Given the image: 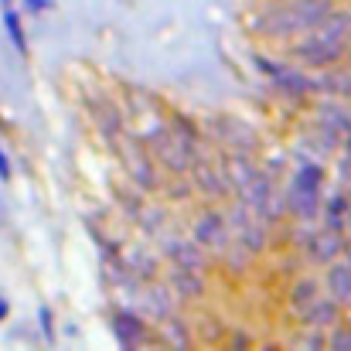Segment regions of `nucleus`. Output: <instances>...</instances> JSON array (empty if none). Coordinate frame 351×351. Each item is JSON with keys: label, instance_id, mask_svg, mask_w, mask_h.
Instances as JSON below:
<instances>
[{"label": "nucleus", "instance_id": "f257e3e1", "mask_svg": "<svg viewBox=\"0 0 351 351\" xmlns=\"http://www.w3.org/2000/svg\"><path fill=\"white\" fill-rule=\"evenodd\" d=\"M351 45V17L341 10H331L317 27L304 31V41L290 45V55L300 58L307 69H331L348 55Z\"/></svg>", "mask_w": 351, "mask_h": 351}, {"label": "nucleus", "instance_id": "f03ea898", "mask_svg": "<svg viewBox=\"0 0 351 351\" xmlns=\"http://www.w3.org/2000/svg\"><path fill=\"white\" fill-rule=\"evenodd\" d=\"M331 0H290L283 7H273L259 17V27L263 34L269 38H293V34H304L311 27H317L328 14H331Z\"/></svg>", "mask_w": 351, "mask_h": 351}, {"label": "nucleus", "instance_id": "7ed1b4c3", "mask_svg": "<svg viewBox=\"0 0 351 351\" xmlns=\"http://www.w3.org/2000/svg\"><path fill=\"white\" fill-rule=\"evenodd\" d=\"M321 188H324V167H321V164H304V167L293 174L283 205H287L290 215H297L300 222H311V219H317V212H321Z\"/></svg>", "mask_w": 351, "mask_h": 351}, {"label": "nucleus", "instance_id": "20e7f679", "mask_svg": "<svg viewBox=\"0 0 351 351\" xmlns=\"http://www.w3.org/2000/svg\"><path fill=\"white\" fill-rule=\"evenodd\" d=\"M256 65H259L263 75H269V82H273L276 93H283V96H297V99H304V96L321 93V79L307 75V72L297 69V65H280V62L263 58V55L256 58Z\"/></svg>", "mask_w": 351, "mask_h": 351}, {"label": "nucleus", "instance_id": "39448f33", "mask_svg": "<svg viewBox=\"0 0 351 351\" xmlns=\"http://www.w3.org/2000/svg\"><path fill=\"white\" fill-rule=\"evenodd\" d=\"M150 143H154L160 164H164L171 174H188V171H191V164H195V143H191V140H184L181 133L171 130V133L150 136Z\"/></svg>", "mask_w": 351, "mask_h": 351}, {"label": "nucleus", "instance_id": "423d86ee", "mask_svg": "<svg viewBox=\"0 0 351 351\" xmlns=\"http://www.w3.org/2000/svg\"><path fill=\"white\" fill-rule=\"evenodd\" d=\"M341 249H345V235L331 232V229H311L307 242H304L307 259L311 263H321V266L335 263V256H341Z\"/></svg>", "mask_w": 351, "mask_h": 351}, {"label": "nucleus", "instance_id": "0eeeda50", "mask_svg": "<svg viewBox=\"0 0 351 351\" xmlns=\"http://www.w3.org/2000/svg\"><path fill=\"white\" fill-rule=\"evenodd\" d=\"M229 235H232V229H229L226 215H219V212H202L195 219V242L202 249H222L229 242Z\"/></svg>", "mask_w": 351, "mask_h": 351}, {"label": "nucleus", "instance_id": "6e6552de", "mask_svg": "<svg viewBox=\"0 0 351 351\" xmlns=\"http://www.w3.org/2000/svg\"><path fill=\"white\" fill-rule=\"evenodd\" d=\"M113 335H117V341L123 348H140L143 338L150 335V328H147V321H143L136 311H117V317H113Z\"/></svg>", "mask_w": 351, "mask_h": 351}, {"label": "nucleus", "instance_id": "1a4fd4ad", "mask_svg": "<svg viewBox=\"0 0 351 351\" xmlns=\"http://www.w3.org/2000/svg\"><path fill=\"white\" fill-rule=\"evenodd\" d=\"M191 171H195V184H198L208 198H226V195L232 191V188H229V181H226V171H222V167H215L212 160H198V157H195Z\"/></svg>", "mask_w": 351, "mask_h": 351}, {"label": "nucleus", "instance_id": "9d476101", "mask_svg": "<svg viewBox=\"0 0 351 351\" xmlns=\"http://www.w3.org/2000/svg\"><path fill=\"white\" fill-rule=\"evenodd\" d=\"M205 290H208V283L202 280V273L174 266V273H171V293H174V297H181V300H198V297H205Z\"/></svg>", "mask_w": 351, "mask_h": 351}, {"label": "nucleus", "instance_id": "9b49d317", "mask_svg": "<svg viewBox=\"0 0 351 351\" xmlns=\"http://www.w3.org/2000/svg\"><path fill=\"white\" fill-rule=\"evenodd\" d=\"M167 256H171L174 266H181V269H195V273H205V263H208V256H202V245L178 242V239L167 242Z\"/></svg>", "mask_w": 351, "mask_h": 351}, {"label": "nucleus", "instance_id": "f8f14e48", "mask_svg": "<svg viewBox=\"0 0 351 351\" xmlns=\"http://www.w3.org/2000/svg\"><path fill=\"white\" fill-rule=\"evenodd\" d=\"M300 317H304L311 328H324V331H328V328H335V324L341 321V311H338V300H321V297H317L311 307L300 311Z\"/></svg>", "mask_w": 351, "mask_h": 351}, {"label": "nucleus", "instance_id": "ddd939ff", "mask_svg": "<svg viewBox=\"0 0 351 351\" xmlns=\"http://www.w3.org/2000/svg\"><path fill=\"white\" fill-rule=\"evenodd\" d=\"M348 208H351L348 195H335V198H328V202L321 205V212H324V229L345 235V226H348Z\"/></svg>", "mask_w": 351, "mask_h": 351}, {"label": "nucleus", "instance_id": "4468645a", "mask_svg": "<svg viewBox=\"0 0 351 351\" xmlns=\"http://www.w3.org/2000/svg\"><path fill=\"white\" fill-rule=\"evenodd\" d=\"M226 181H229V188H235V191H242L252 178H256V167H252V160H249V154H235V157H229L226 160Z\"/></svg>", "mask_w": 351, "mask_h": 351}, {"label": "nucleus", "instance_id": "2eb2a0df", "mask_svg": "<svg viewBox=\"0 0 351 351\" xmlns=\"http://www.w3.org/2000/svg\"><path fill=\"white\" fill-rule=\"evenodd\" d=\"M328 290H331V300H338V304H348L351 300V266L348 263H335L331 266Z\"/></svg>", "mask_w": 351, "mask_h": 351}, {"label": "nucleus", "instance_id": "dca6fc26", "mask_svg": "<svg viewBox=\"0 0 351 351\" xmlns=\"http://www.w3.org/2000/svg\"><path fill=\"white\" fill-rule=\"evenodd\" d=\"M222 252H226V256H222V266H226V273H235V276H242V273H245V269L256 263L252 249H245L242 242H235V245H229V242H226V245H222Z\"/></svg>", "mask_w": 351, "mask_h": 351}, {"label": "nucleus", "instance_id": "f3484780", "mask_svg": "<svg viewBox=\"0 0 351 351\" xmlns=\"http://www.w3.org/2000/svg\"><path fill=\"white\" fill-rule=\"evenodd\" d=\"M317 297H321V283H317V280H311V276H300V280L293 283V290H290V307L300 314V311H304V307H311Z\"/></svg>", "mask_w": 351, "mask_h": 351}, {"label": "nucleus", "instance_id": "a211bd4d", "mask_svg": "<svg viewBox=\"0 0 351 351\" xmlns=\"http://www.w3.org/2000/svg\"><path fill=\"white\" fill-rule=\"evenodd\" d=\"M3 27H7V34H10V45L21 51V55H27V41H24V27H21V17H17V10L10 7V3H3Z\"/></svg>", "mask_w": 351, "mask_h": 351}, {"label": "nucleus", "instance_id": "6ab92c4d", "mask_svg": "<svg viewBox=\"0 0 351 351\" xmlns=\"http://www.w3.org/2000/svg\"><path fill=\"white\" fill-rule=\"evenodd\" d=\"M133 181H136L143 191L157 188V171H154V164H150L147 157H136V160H133Z\"/></svg>", "mask_w": 351, "mask_h": 351}, {"label": "nucleus", "instance_id": "aec40b11", "mask_svg": "<svg viewBox=\"0 0 351 351\" xmlns=\"http://www.w3.org/2000/svg\"><path fill=\"white\" fill-rule=\"evenodd\" d=\"M164 335L171 338V345H181V348L188 345V328H184V324H178V321H174V314H167V317H164Z\"/></svg>", "mask_w": 351, "mask_h": 351}, {"label": "nucleus", "instance_id": "412c9836", "mask_svg": "<svg viewBox=\"0 0 351 351\" xmlns=\"http://www.w3.org/2000/svg\"><path fill=\"white\" fill-rule=\"evenodd\" d=\"M38 321H41V331H45V341H55V317H51V311H48V307H41V314H38Z\"/></svg>", "mask_w": 351, "mask_h": 351}, {"label": "nucleus", "instance_id": "4be33fe9", "mask_svg": "<svg viewBox=\"0 0 351 351\" xmlns=\"http://www.w3.org/2000/svg\"><path fill=\"white\" fill-rule=\"evenodd\" d=\"M21 7H24L27 14H45V10H51L55 3H51V0H21Z\"/></svg>", "mask_w": 351, "mask_h": 351}, {"label": "nucleus", "instance_id": "5701e85b", "mask_svg": "<svg viewBox=\"0 0 351 351\" xmlns=\"http://www.w3.org/2000/svg\"><path fill=\"white\" fill-rule=\"evenodd\" d=\"M328 348H348L351 351V331H338V335L328 341Z\"/></svg>", "mask_w": 351, "mask_h": 351}, {"label": "nucleus", "instance_id": "b1692460", "mask_svg": "<svg viewBox=\"0 0 351 351\" xmlns=\"http://www.w3.org/2000/svg\"><path fill=\"white\" fill-rule=\"evenodd\" d=\"M143 226H147V229L164 226V212H160V208H157V212H147V215H143Z\"/></svg>", "mask_w": 351, "mask_h": 351}, {"label": "nucleus", "instance_id": "393cba45", "mask_svg": "<svg viewBox=\"0 0 351 351\" xmlns=\"http://www.w3.org/2000/svg\"><path fill=\"white\" fill-rule=\"evenodd\" d=\"M178 195L184 198V195H191V188H188L184 181H174V184H171V198H178Z\"/></svg>", "mask_w": 351, "mask_h": 351}, {"label": "nucleus", "instance_id": "a878e982", "mask_svg": "<svg viewBox=\"0 0 351 351\" xmlns=\"http://www.w3.org/2000/svg\"><path fill=\"white\" fill-rule=\"evenodd\" d=\"M10 178V160H7V154L0 150V181H7Z\"/></svg>", "mask_w": 351, "mask_h": 351}, {"label": "nucleus", "instance_id": "bb28decb", "mask_svg": "<svg viewBox=\"0 0 351 351\" xmlns=\"http://www.w3.org/2000/svg\"><path fill=\"white\" fill-rule=\"evenodd\" d=\"M232 345H239V348H249V341H245V335L239 331V335H232Z\"/></svg>", "mask_w": 351, "mask_h": 351}, {"label": "nucleus", "instance_id": "cd10ccee", "mask_svg": "<svg viewBox=\"0 0 351 351\" xmlns=\"http://www.w3.org/2000/svg\"><path fill=\"white\" fill-rule=\"evenodd\" d=\"M341 252H345V263L351 266V239H345V249H341Z\"/></svg>", "mask_w": 351, "mask_h": 351}, {"label": "nucleus", "instance_id": "c85d7f7f", "mask_svg": "<svg viewBox=\"0 0 351 351\" xmlns=\"http://www.w3.org/2000/svg\"><path fill=\"white\" fill-rule=\"evenodd\" d=\"M3 317H7V300L0 297V321H3Z\"/></svg>", "mask_w": 351, "mask_h": 351}, {"label": "nucleus", "instance_id": "c756f323", "mask_svg": "<svg viewBox=\"0 0 351 351\" xmlns=\"http://www.w3.org/2000/svg\"><path fill=\"white\" fill-rule=\"evenodd\" d=\"M345 147H348V154H351V126H348V133H345Z\"/></svg>", "mask_w": 351, "mask_h": 351}]
</instances>
